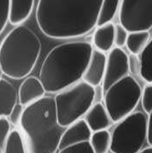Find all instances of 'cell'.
<instances>
[{"mask_svg":"<svg viewBox=\"0 0 152 153\" xmlns=\"http://www.w3.org/2000/svg\"><path fill=\"white\" fill-rule=\"evenodd\" d=\"M11 122L5 117H0V150L3 152L11 134Z\"/></svg>","mask_w":152,"mask_h":153,"instance_id":"obj_22","label":"cell"},{"mask_svg":"<svg viewBox=\"0 0 152 153\" xmlns=\"http://www.w3.org/2000/svg\"><path fill=\"white\" fill-rule=\"evenodd\" d=\"M24 110V106L22 105H21V104H17V105H16L15 108H13V111L11 112L10 117H9L12 125H15V126L20 125V121L21 119H22V114H23Z\"/></svg>","mask_w":152,"mask_h":153,"instance_id":"obj_28","label":"cell"},{"mask_svg":"<svg viewBox=\"0 0 152 153\" xmlns=\"http://www.w3.org/2000/svg\"><path fill=\"white\" fill-rule=\"evenodd\" d=\"M57 153H94L90 142H84V143L77 144L74 146L60 149Z\"/></svg>","mask_w":152,"mask_h":153,"instance_id":"obj_26","label":"cell"},{"mask_svg":"<svg viewBox=\"0 0 152 153\" xmlns=\"http://www.w3.org/2000/svg\"><path fill=\"white\" fill-rule=\"evenodd\" d=\"M137 153H152V146H149V147L144 148L142 150Z\"/></svg>","mask_w":152,"mask_h":153,"instance_id":"obj_30","label":"cell"},{"mask_svg":"<svg viewBox=\"0 0 152 153\" xmlns=\"http://www.w3.org/2000/svg\"><path fill=\"white\" fill-rule=\"evenodd\" d=\"M148 117L141 111L133 112L119 121L111 134V153H137L148 142Z\"/></svg>","mask_w":152,"mask_h":153,"instance_id":"obj_6","label":"cell"},{"mask_svg":"<svg viewBox=\"0 0 152 153\" xmlns=\"http://www.w3.org/2000/svg\"><path fill=\"white\" fill-rule=\"evenodd\" d=\"M41 49L40 40L33 30L23 25L16 26L1 43V71L12 79L26 78L37 63Z\"/></svg>","mask_w":152,"mask_h":153,"instance_id":"obj_4","label":"cell"},{"mask_svg":"<svg viewBox=\"0 0 152 153\" xmlns=\"http://www.w3.org/2000/svg\"><path fill=\"white\" fill-rule=\"evenodd\" d=\"M119 21L128 33L149 32L152 28V0L121 1Z\"/></svg>","mask_w":152,"mask_h":153,"instance_id":"obj_8","label":"cell"},{"mask_svg":"<svg viewBox=\"0 0 152 153\" xmlns=\"http://www.w3.org/2000/svg\"><path fill=\"white\" fill-rule=\"evenodd\" d=\"M128 35L129 33L120 23L115 25L114 42L116 47L122 48L123 47L126 46Z\"/></svg>","mask_w":152,"mask_h":153,"instance_id":"obj_25","label":"cell"},{"mask_svg":"<svg viewBox=\"0 0 152 153\" xmlns=\"http://www.w3.org/2000/svg\"><path fill=\"white\" fill-rule=\"evenodd\" d=\"M93 132L84 119H80L66 128L59 143V150L77 144L89 142Z\"/></svg>","mask_w":152,"mask_h":153,"instance_id":"obj_12","label":"cell"},{"mask_svg":"<svg viewBox=\"0 0 152 153\" xmlns=\"http://www.w3.org/2000/svg\"><path fill=\"white\" fill-rule=\"evenodd\" d=\"M47 93L40 80L34 76H27L19 86V104L26 107L40 101Z\"/></svg>","mask_w":152,"mask_h":153,"instance_id":"obj_11","label":"cell"},{"mask_svg":"<svg viewBox=\"0 0 152 153\" xmlns=\"http://www.w3.org/2000/svg\"><path fill=\"white\" fill-rule=\"evenodd\" d=\"M19 125L28 153H56L67 128L59 125L50 96L26 107Z\"/></svg>","mask_w":152,"mask_h":153,"instance_id":"obj_3","label":"cell"},{"mask_svg":"<svg viewBox=\"0 0 152 153\" xmlns=\"http://www.w3.org/2000/svg\"><path fill=\"white\" fill-rule=\"evenodd\" d=\"M148 143L149 146H152V112L148 114Z\"/></svg>","mask_w":152,"mask_h":153,"instance_id":"obj_29","label":"cell"},{"mask_svg":"<svg viewBox=\"0 0 152 153\" xmlns=\"http://www.w3.org/2000/svg\"><path fill=\"white\" fill-rule=\"evenodd\" d=\"M115 25L112 22L96 27L93 36V44L96 50L102 53L111 51L115 45Z\"/></svg>","mask_w":152,"mask_h":153,"instance_id":"obj_15","label":"cell"},{"mask_svg":"<svg viewBox=\"0 0 152 153\" xmlns=\"http://www.w3.org/2000/svg\"><path fill=\"white\" fill-rule=\"evenodd\" d=\"M141 64V78L148 84H152V38L140 54Z\"/></svg>","mask_w":152,"mask_h":153,"instance_id":"obj_20","label":"cell"},{"mask_svg":"<svg viewBox=\"0 0 152 153\" xmlns=\"http://www.w3.org/2000/svg\"><path fill=\"white\" fill-rule=\"evenodd\" d=\"M92 132L108 130L113 124L109 113L106 109L104 104L96 102L90 108L84 117Z\"/></svg>","mask_w":152,"mask_h":153,"instance_id":"obj_13","label":"cell"},{"mask_svg":"<svg viewBox=\"0 0 152 153\" xmlns=\"http://www.w3.org/2000/svg\"><path fill=\"white\" fill-rule=\"evenodd\" d=\"M2 153H28L24 138L18 130L14 129L12 131Z\"/></svg>","mask_w":152,"mask_h":153,"instance_id":"obj_21","label":"cell"},{"mask_svg":"<svg viewBox=\"0 0 152 153\" xmlns=\"http://www.w3.org/2000/svg\"><path fill=\"white\" fill-rule=\"evenodd\" d=\"M151 39L149 32L129 33L126 47L130 54L140 55L148 44Z\"/></svg>","mask_w":152,"mask_h":153,"instance_id":"obj_17","label":"cell"},{"mask_svg":"<svg viewBox=\"0 0 152 153\" xmlns=\"http://www.w3.org/2000/svg\"><path fill=\"white\" fill-rule=\"evenodd\" d=\"M19 94L12 83L4 78L0 80V117L9 118L17 105Z\"/></svg>","mask_w":152,"mask_h":153,"instance_id":"obj_14","label":"cell"},{"mask_svg":"<svg viewBox=\"0 0 152 153\" xmlns=\"http://www.w3.org/2000/svg\"><path fill=\"white\" fill-rule=\"evenodd\" d=\"M89 142L94 153H108L111 146V134L108 130L93 132Z\"/></svg>","mask_w":152,"mask_h":153,"instance_id":"obj_19","label":"cell"},{"mask_svg":"<svg viewBox=\"0 0 152 153\" xmlns=\"http://www.w3.org/2000/svg\"><path fill=\"white\" fill-rule=\"evenodd\" d=\"M103 0H40L36 10L39 30L52 39L81 37L96 27Z\"/></svg>","mask_w":152,"mask_h":153,"instance_id":"obj_1","label":"cell"},{"mask_svg":"<svg viewBox=\"0 0 152 153\" xmlns=\"http://www.w3.org/2000/svg\"><path fill=\"white\" fill-rule=\"evenodd\" d=\"M107 56L104 53L93 49L83 80L93 88L101 86L104 79Z\"/></svg>","mask_w":152,"mask_h":153,"instance_id":"obj_10","label":"cell"},{"mask_svg":"<svg viewBox=\"0 0 152 153\" xmlns=\"http://www.w3.org/2000/svg\"><path fill=\"white\" fill-rule=\"evenodd\" d=\"M128 68H129V74H131L133 76L141 75V60L137 55H128Z\"/></svg>","mask_w":152,"mask_h":153,"instance_id":"obj_27","label":"cell"},{"mask_svg":"<svg viewBox=\"0 0 152 153\" xmlns=\"http://www.w3.org/2000/svg\"><path fill=\"white\" fill-rule=\"evenodd\" d=\"M141 105L146 114L152 112V84H147L141 94Z\"/></svg>","mask_w":152,"mask_h":153,"instance_id":"obj_24","label":"cell"},{"mask_svg":"<svg viewBox=\"0 0 152 153\" xmlns=\"http://www.w3.org/2000/svg\"><path fill=\"white\" fill-rule=\"evenodd\" d=\"M10 0H0V32L2 33L6 28L7 22H10Z\"/></svg>","mask_w":152,"mask_h":153,"instance_id":"obj_23","label":"cell"},{"mask_svg":"<svg viewBox=\"0 0 152 153\" xmlns=\"http://www.w3.org/2000/svg\"><path fill=\"white\" fill-rule=\"evenodd\" d=\"M121 1L104 0L100 9L97 18L96 27L110 23L117 12H119Z\"/></svg>","mask_w":152,"mask_h":153,"instance_id":"obj_18","label":"cell"},{"mask_svg":"<svg viewBox=\"0 0 152 153\" xmlns=\"http://www.w3.org/2000/svg\"><path fill=\"white\" fill-rule=\"evenodd\" d=\"M141 94L138 82L130 75L104 91V105L113 123H118L133 113Z\"/></svg>","mask_w":152,"mask_h":153,"instance_id":"obj_7","label":"cell"},{"mask_svg":"<svg viewBox=\"0 0 152 153\" xmlns=\"http://www.w3.org/2000/svg\"><path fill=\"white\" fill-rule=\"evenodd\" d=\"M33 7V0H11L10 22L16 26H22L29 19Z\"/></svg>","mask_w":152,"mask_h":153,"instance_id":"obj_16","label":"cell"},{"mask_svg":"<svg viewBox=\"0 0 152 153\" xmlns=\"http://www.w3.org/2000/svg\"><path fill=\"white\" fill-rule=\"evenodd\" d=\"M59 125L67 128L80 119L93 105L95 88L86 82L77 84L56 94L54 97Z\"/></svg>","mask_w":152,"mask_h":153,"instance_id":"obj_5","label":"cell"},{"mask_svg":"<svg viewBox=\"0 0 152 153\" xmlns=\"http://www.w3.org/2000/svg\"><path fill=\"white\" fill-rule=\"evenodd\" d=\"M93 51L92 45L85 41L61 43L51 49L39 74L47 93L56 94L80 82Z\"/></svg>","mask_w":152,"mask_h":153,"instance_id":"obj_2","label":"cell"},{"mask_svg":"<svg viewBox=\"0 0 152 153\" xmlns=\"http://www.w3.org/2000/svg\"><path fill=\"white\" fill-rule=\"evenodd\" d=\"M129 76L128 55L122 48L114 47L107 56V64L102 87L104 91Z\"/></svg>","mask_w":152,"mask_h":153,"instance_id":"obj_9","label":"cell"}]
</instances>
